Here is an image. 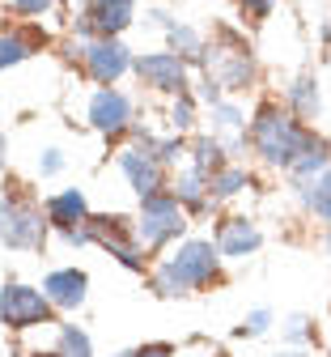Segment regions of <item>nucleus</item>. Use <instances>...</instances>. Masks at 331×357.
I'll use <instances>...</instances> for the list:
<instances>
[{
    "label": "nucleus",
    "instance_id": "nucleus-1",
    "mask_svg": "<svg viewBox=\"0 0 331 357\" xmlns=\"http://www.w3.org/2000/svg\"><path fill=\"white\" fill-rule=\"evenodd\" d=\"M217 268H221V255L213 243L204 238H192V243H183L157 273H153V289L162 298H183V294H192L208 281H217Z\"/></svg>",
    "mask_w": 331,
    "mask_h": 357
},
{
    "label": "nucleus",
    "instance_id": "nucleus-2",
    "mask_svg": "<svg viewBox=\"0 0 331 357\" xmlns=\"http://www.w3.org/2000/svg\"><path fill=\"white\" fill-rule=\"evenodd\" d=\"M251 141H255V153L268 162V166H285L302 153V145L310 141V132L280 107H263L255 115V128H251Z\"/></svg>",
    "mask_w": 331,
    "mask_h": 357
},
{
    "label": "nucleus",
    "instance_id": "nucleus-3",
    "mask_svg": "<svg viewBox=\"0 0 331 357\" xmlns=\"http://www.w3.org/2000/svg\"><path fill=\"white\" fill-rule=\"evenodd\" d=\"M0 243L9 251H38L47 243L43 208L26 196H5L0 200Z\"/></svg>",
    "mask_w": 331,
    "mask_h": 357
},
{
    "label": "nucleus",
    "instance_id": "nucleus-4",
    "mask_svg": "<svg viewBox=\"0 0 331 357\" xmlns=\"http://www.w3.org/2000/svg\"><path fill=\"white\" fill-rule=\"evenodd\" d=\"M221 43L225 47H204V56H200V64L208 68V81L221 89H247V81H251V73H255V64H251V52H247V43L233 34V30H221Z\"/></svg>",
    "mask_w": 331,
    "mask_h": 357
},
{
    "label": "nucleus",
    "instance_id": "nucleus-5",
    "mask_svg": "<svg viewBox=\"0 0 331 357\" xmlns=\"http://www.w3.org/2000/svg\"><path fill=\"white\" fill-rule=\"evenodd\" d=\"M183 230H187V213L170 192L145 196V208H140V221H136V243L140 247H166Z\"/></svg>",
    "mask_w": 331,
    "mask_h": 357
},
{
    "label": "nucleus",
    "instance_id": "nucleus-6",
    "mask_svg": "<svg viewBox=\"0 0 331 357\" xmlns=\"http://www.w3.org/2000/svg\"><path fill=\"white\" fill-rule=\"evenodd\" d=\"M0 324L13 328V332H26V328H38V324H56V306L43 298V289H30L22 281L0 289Z\"/></svg>",
    "mask_w": 331,
    "mask_h": 357
},
{
    "label": "nucleus",
    "instance_id": "nucleus-7",
    "mask_svg": "<svg viewBox=\"0 0 331 357\" xmlns=\"http://www.w3.org/2000/svg\"><path fill=\"white\" fill-rule=\"evenodd\" d=\"M85 230H89V243L107 247L123 268H132V273H145L149 255L140 251L136 234L128 230V217H85Z\"/></svg>",
    "mask_w": 331,
    "mask_h": 357
},
{
    "label": "nucleus",
    "instance_id": "nucleus-8",
    "mask_svg": "<svg viewBox=\"0 0 331 357\" xmlns=\"http://www.w3.org/2000/svg\"><path fill=\"white\" fill-rule=\"evenodd\" d=\"M136 17L132 0H85L77 13V34H93V38H119Z\"/></svg>",
    "mask_w": 331,
    "mask_h": 357
},
{
    "label": "nucleus",
    "instance_id": "nucleus-9",
    "mask_svg": "<svg viewBox=\"0 0 331 357\" xmlns=\"http://www.w3.org/2000/svg\"><path fill=\"white\" fill-rule=\"evenodd\" d=\"M81 56H85V73L98 85H115L132 68V52L119 38H98V43H89V47H81Z\"/></svg>",
    "mask_w": 331,
    "mask_h": 357
},
{
    "label": "nucleus",
    "instance_id": "nucleus-10",
    "mask_svg": "<svg viewBox=\"0 0 331 357\" xmlns=\"http://www.w3.org/2000/svg\"><path fill=\"white\" fill-rule=\"evenodd\" d=\"M132 68L140 73V81L166 89V94H187V64L174 52H149V56H136Z\"/></svg>",
    "mask_w": 331,
    "mask_h": 357
},
{
    "label": "nucleus",
    "instance_id": "nucleus-11",
    "mask_svg": "<svg viewBox=\"0 0 331 357\" xmlns=\"http://www.w3.org/2000/svg\"><path fill=\"white\" fill-rule=\"evenodd\" d=\"M89 123L98 128V132H107V137L132 128V102H128V94H119L115 85H102L98 94L89 98Z\"/></svg>",
    "mask_w": 331,
    "mask_h": 357
},
{
    "label": "nucleus",
    "instance_id": "nucleus-12",
    "mask_svg": "<svg viewBox=\"0 0 331 357\" xmlns=\"http://www.w3.org/2000/svg\"><path fill=\"white\" fill-rule=\"evenodd\" d=\"M119 170L128 174V183H132V192L145 200V196H157L162 192V166H157V158L149 153V149H123L119 153Z\"/></svg>",
    "mask_w": 331,
    "mask_h": 357
},
{
    "label": "nucleus",
    "instance_id": "nucleus-13",
    "mask_svg": "<svg viewBox=\"0 0 331 357\" xmlns=\"http://www.w3.org/2000/svg\"><path fill=\"white\" fill-rule=\"evenodd\" d=\"M259 243H263V234L255 230V221H247V217H229V221H221V230H217V255H229V259L255 255Z\"/></svg>",
    "mask_w": 331,
    "mask_h": 357
},
{
    "label": "nucleus",
    "instance_id": "nucleus-14",
    "mask_svg": "<svg viewBox=\"0 0 331 357\" xmlns=\"http://www.w3.org/2000/svg\"><path fill=\"white\" fill-rule=\"evenodd\" d=\"M85 285H89V277L81 268H56V273H47V281H43V298L60 310H72V306L85 302Z\"/></svg>",
    "mask_w": 331,
    "mask_h": 357
},
{
    "label": "nucleus",
    "instance_id": "nucleus-15",
    "mask_svg": "<svg viewBox=\"0 0 331 357\" xmlns=\"http://www.w3.org/2000/svg\"><path fill=\"white\" fill-rule=\"evenodd\" d=\"M85 217H89V200H85L81 188H68V192H60V196L47 200V221H52V226H60V230L81 226Z\"/></svg>",
    "mask_w": 331,
    "mask_h": 357
},
{
    "label": "nucleus",
    "instance_id": "nucleus-16",
    "mask_svg": "<svg viewBox=\"0 0 331 357\" xmlns=\"http://www.w3.org/2000/svg\"><path fill=\"white\" fill-rule=\"evenodd\" d=\"M327 162H331V145L310 132V141L302 145V153L289 162V174L298 178V183H306V178H318V174L327 170Z\"/></svg>",
    "mask_w": 331,
    "mask_h": 357
},
{
    "label": "nucleus",
    "instance_id": "nucleus-17",
    "mask_svg": "<svg viewBox=\"0 0 331 357\" xmlns=\"http://www.w3.org/2000/svg\"><path fill=\"white\" fill-rule=\"evenodd\" d=\"M289 107H293V119H298V123H302V119H318L323 98H318V81H314V77L293 81V89H289Z\"/></svg>",
    "mask_w": 331,
    "mask_h": 357
},
{
    "label": "nucleus",
    "instance_id": "nucleus-18",
    "mask_svg": "<svg viewBox=\"0 0 331 357\" xmlns=\"http://www.w3.org/2000/svg\"><path fill=\"white\" fill-rule=\"evenodd\" d=\"M166 34H170V47H174V56H178L183 64H200V56H204V38H200V30L170 22Z\"/></svg>",
    "mask_w": 331,
    "mask_h": 357
},
{
    "label": "nucleus",
    "instance_id": "nucleus-19",
    "mask_svg": "<svg viewBox=\"0 0 331 357\" xmlns=\"http://www.w3.org/2000/svg\"><path fill=\"white\" fill-rule=\"evenodd\" d=\"M204 183H208V178H204L200 170H183V174L174 178V200L187 204V208H196V213L208 208V188H204Z\"/></svg>",
    "mask_w": 331,
    "mask_h": 357
},
{
    "label": "nucleus",
    "instance_id": "nucleus-20",
    "mask_svg": "<svg viewBox=\"0 0 331 357\" xmlns=\"http://www.w3.org/2000/svg\"><path fill=\"white\" fill-rule=\"evenodd\" d=\"M247 183H251L247 170H238V166H221L217 174H208V196H213V200H229V196H238Z\"/></svg>",
    "mask_w": 331,
    "mask_h": 357
},
{
    "label": "nucleus",
    "instance_id": "nucleus-21",
    "mask_svg": "<svg viewBox=\"0 0 331 357\" xmlns=\"http://www.w3.org/2000/svg\"><path fill=\"white\" fill-rule=\"evenodd\" d=\"M221 153H225V149H221V141H217V137H200V141L192 145V158H196V166H192V170H200L204 178H208V174H217V170L225 166V158H221Z\"/></svg>",
    "mask_w": 331,
    "mask_h": 357
},
{
    "label": "nucleus",
    "instance_id": "nucleus-22",
    "mask_svg": "<svg viewBox=\"0 0 331 357\" xmlns=\"http://www.w3.org/2000/svg\"><path fill=\"white\" fill-rule=\"evenodd\" d=\"M302 200H306V208H310L314 217L331 221V162H327V170L314 178V192H306V188H302Z\"/></svg>",
    "mask_w": 331,
    "mask_h": 357
},
{
    "label": "nucleus",
    "instance_id": "nucleus-23",
    "mask_svg": "<svg viewBox=\"0 0 331 357\" xmlns=\"http://www.w3.org/2000/svg\"><path fill=\"white\" fill-rule=\"evenodd\" d=\"M30 52H34V38L30 34H0V73L22 64Z\"/></svg>",
    "mask_w": 331,
    "mask_h": 357
},
{
    "label": "nucleus",
    "instance_id": "nucleus-24",
    "mask_svg": "<svg viewBox=\"0 0 331 357\" xmlns=\"http://www.w3.org/2000/svg\"><path fill=\"white\" fill-rule=\"evenodd\" d=\"M52 357H93L89 336H85L77 324H64V328H60V344H56V353H52Z\"/></svg>",
    "mask_w": 331,
    "mask_h": 357
},
{
    "label": "nucleus",
    "instance_id": "nucleus-25",
    "mask_svg": "<svg viewBox=\"0 0 331 357\" xmlns=\"http://www.w3.org/2000/svg\"><path fill=\"white\" fill-rule=\"evenodd\" d=\"M213 123L221 132H238L243 128V111L233 107V102H213Z\"/></svg>",
    "mask_w": 331,
    "mask_h": 357
},
{
    "label": "nucleus",
    "instance_id": "nucleus-26",
    "mask_svg": "<svg viewBox=\"0 0 331 357\" xmlns=\"http://www.w3.org/2000/svg\"><path fill=\"white\" fill-rule=\"evenodd\" d=\"M170 123H174L178 132L196 123V102L187 98V94H178V98H174V107H170Z\"/></svg>",
    "mask_w": 331,
    "mask_h": 357
},
{
    "label": "nucleus",
    "instance_id": "nucleus-27",
    "mask_svg": "<svg viewBox=\"0 0 331 357\" xmlns=\"http://www.w3.org/2000/svg\"><path fill=\"white\" fill-rule=\"evenodd\" d=\"M272 328V310H251V315L243 319V328L233 332V336H263Z\"/></svg>",
    "mask_w": 331,
    "mask_h": 357
},
{
    "label": "nucleus",
    "instance_id": "nucleus-28",
    "mask_svg": "<svg viewBox=\"0 0 331 357\" xmlns=\"http://www.w3.org/2000/svg\"><path fill=\"white\" fill-rule=\"evenodd\" d=\"M153 158H157V166H170V162H178L183 158V141H153V149H149Z\"/></svg>",
    "mask_w": 331,
    "mask_h": 357
},
{
    "label": "nucleus",
    "instance_id": "nucleus-29",
    "mask_svg": "<svg viewBox=\"0 0 331 357\" xmlns=\"http://www.w3.org/2000/svg\"><path fill=\"white\" fill-rule=\"evenodd\" d=\"M285 336H289V340H310V336H314V328H310V319H306V315H293V319L285 324Z\"/></svg>",
    "mask_w": 331,
    "mask_h": 357
},
{
    "label": "nucleus",
    "instance_id": "nucleus-30",
    "mask_svg": "<svg viewBox=\"0 0 331 357\" xmlns=\"http://www.w3.org/2000/svg\"><path fill=\"white\" fill-rule=\"evenodd\" d=\"M60 170H64V153L60 149H47L38 158V174H60Z\"/></svg>",
    "mask_w": 331,
    "mask_h": 357
},
{
    "label": "nucleus",
    "instance_id": "nucleus-31",
    "mask_svg": "<svg viewBox=\"0 0 331 357\" xmlns=\"http://www.w3.org/2000/svg\"><path fill=\"white\" fill-rule=\"evenodd\" d=\"M13 9H17L22 17H43L47 9H52V0H13Z\"/></svg>",
    "mask_w": 331,
    "mask_h": 357
},
{
    "label": "nucleus",
    "instance_id": "nucleus-32",
    "mask_svg": "<svg viewBox=\"0 0 331 357\" xmlns=\"http://www.w3.org/2000/svg\"><path fill=\"white\" fill-rule=\"evenodd\" d=\"M272 5H276V0H243V9H247L255 22H259V17H268V13H272Z\"/></svg>",
    "mask_w": 331,
    "mask_h": 357
},
{
    "label": "nucleus",
    "instance_id": "nucleus-33",
    "mask_svg": "<svg viewBox=\"0 0 331 357\" xmlns=\"http://www.w3.org/2000/svg\"><path fill=\"white\" fill-rule=\"evenodd\" d=\"M128 357H174V344H145V349H136Z\"/></svg>",
    "mask_w": 331,
    "mask_h": 357
},
{
    "label": "nucleus",
    "instance_id": "nucleus-34",
    "mask_svg": "<svg viewBox=\"0 0 331 357\" xmlns=\"http://www.w3.org/2000/svg\"><path fill=\"white\" fill-rule=\"evenodd\" d=\"M64 243H68V247H85V243H89L85 221H81V226H72V230H64Z\"/></svg>",
    "mask_w": 331,
    "mask_h": 357
},
{
    "label": "nucleus",
    "instance_id": "nucleus-35",
    "mask_svg": "<svg viewBox=\"0 0 331 357\" xmlns=\"http://www.w3.org/2000/svg\"><path fill=\"white\" fill-rule=\"evenodd\" d=\"M149 22H153V26H170V17H166L162 9H153V13H149Z\"/></svg>",
    "mask_w": 331,
    "mask_h": 357
},
{
    "label": "nucleus",
    "instance_id": "nucleus-36",
    "mask_svg": "<svg viewBox=\"0 0 331 357\" xmlns=\"http://www.w3.org/2000/svg\"><path fill=\"white\" fill-rule=\"evenodd\" d=\"M5 153H9V141H5V137H0V166H5Z\"/></svg>",
    "mask_w": 331,
    "mask_h": 357
},
{
    "label": "nucleus",
    "instance_id": "nucleus-37",
    "mask_svg": "<svg viewBox=\"0 0 331 357\" xmlns=\"http://www.w3.org/2000/svg\"><path fill=\"white\" fill-rule=\"evenodd\" d=\"M323 43H331V22H327V26H323Z\"/></svg>",
    "mask_w": 331,
    "mask_h": 357
},
{
    "label": "nucleus",
    "instance_id": "nucleus-38",
    "mask_svg": "<svg viewBox=\"0 0 331 357\" xmlns=\"http://www.w3.org/2000/svg\"><path fill=\"white\" fill-rule=\"evenodd\" d=\"M276 357H302V353H276Z\"/></svg>",
    "mask_w": 331,
    "mask_h": 357
},
{
    "label": "nucleus",
    "instance_id": "nucleus-39",
    "mask_svg": "<svg viewBox=\"0 0 331 357\" xmlns=\"http://www.w3.org/2000/svg\"><path fill=\"white\" fill-rule=\"evenodd\" d=\"M119 357H128V353H119Z\"/></svg>",
    "mask_w": 331,
    "mask_h": 357
}]
</instances>
